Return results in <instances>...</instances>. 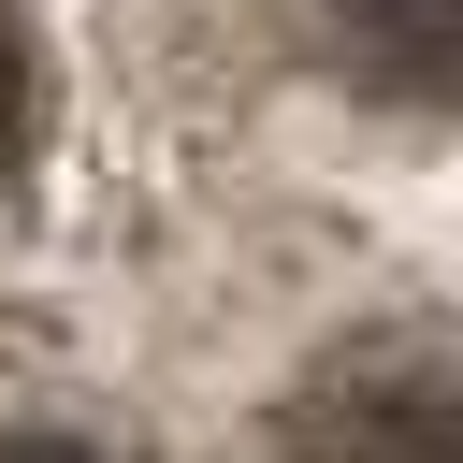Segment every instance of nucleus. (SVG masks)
<instances>
[{
    "label": "nucleus",
    "instance_id": "nucleus-1",
    "mask_svg": "<svg viewBox=\"0 0 463 463\" xmlns=\"http://www.w3.org/2000/svg\"><path fill=\"white\" fill-rule=\"evenodd\" d=\"M275 463H463V391L449 376H333L289 405Z\"/></svg>",
    "mask_w": 463,
    "mask_h": 463
},
{
    "label": "nucleus",
    "instance_id": "nucleus-2",
    "mask_svg": "<svg viewBox=\"0 0 463 463\" xmlns=\"http://www.w3.org/2000/svg\"><path fill=\"white\" fill-rule=\"evenodd\" d=\"M333 29L391 101H463V0H333Z\"/></svg>",
    "mask_w": 463,
    "mask_h": 463
},
{
    "label": "nucleus",
    "instance_id": "nucleus-3",
    "mask_svg": "<svg viewBox=\"0 0 463 463\" xmlns=\"http://www.w3.org/2000/svg\"><path fill=\"white\" fill-rule=\"evenodd\" d=\"M29 116H43V72H29V29L0 14V188H14V159H29Z\"/></svg>",
    "mask_w": 463,
    "mask_h": 463
},
{
    "label": "nucleus",
    "instance_id": "nucleus-4",
    "mask_svg": "<svg viewBox=\"0 0 463 463\" xmlns=\"http://www.w3.org/2000/svg\"><path fill=\"white\" fill-rule=\"evenodd\" d=\"M0 463H101V449H43V434H14V449H0Z\"/></svg>",
    "mask_w": 463,
    "mask_h": 463
}]
</instances>
